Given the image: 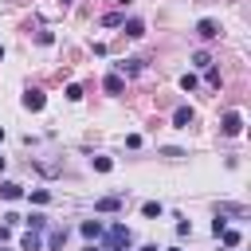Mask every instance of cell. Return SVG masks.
<instances>
[{"mask_svg": "<svg viewBox=\"0 0 251 251\" xmlns=\"http://www.w3.org/2000/svg\"><path fill=\"white\" fill-rule=\"evenodd\" d=\"M129 239H133V231H129L126 224H110V231H106V247H102V251H126Z\"/></svg>", "mask_w": 251, "mask_h": 251, "instance_id": "6da1fadb", "label": "cell"}, {"mask_svg": "<svg viewBox=\"0 0 251 251\" xmlns=\"http://www.w3.org/2000/svg\"><path fill=\"white\" fill-rule=\"evenodd\" d=\"M220 129H224L227 137H235V133L243 129V114H239V110H227V114H224V122H220Z\"/></svg>", "mask_w": 251, "mask_h": 251, "instance_id": "7a4b0ae2", "label": "cell"}, {"mask_svg": "<svg viewBox=\"0 0 251 251\" xmlns=\"http://www.w3.org/2000/svg\"><path fill=\"white\" fill-rule=\"evenodd\" d=\"M192 118H196V114H192L188 106H176V110H173V126H176V129H188Z\"/></svg>", "mask_w": 251, "mask_h": 251, "instance_id": "3957f363", "label": "cell"}, {"mask_svg": "<svg viewBox=\"0 0 251 251\" xmlns=\"http://www.w3.org/2000/svg\"><path fill=\"white\" fill-rule=\"evenodd\" d=\"M196 35H200V39H216V35H220V24H216V20H200V24H196Z\"/></svg>", "mask_w": 251, "mask_h": 251, "instance_id": "277c9868", "label": "cell"}, {"mask_svg": "<svg viewBox=\"0 0 251 251\" xmlns=\"http://www.w3.org/2000/svg\"><path fill=\"white\" fill-rule=\"evenodd\" d=\"M122 208V196H102V200H94V212H118Z\"/></svg>", "mask_w": 251, "mask_h": 251, "instance_id": "5b68a950", "label": "cell"}, {"mask_svg": "<svg viewBox=\"0 0 251 251\" xmlns=\"http://www.w3.org/2000/svg\"><path fill=\"white\" fill-rule=\"evenodd\" d=\"M20 251H43V239H39V231H27V235L20 239Z\"/></svg>", "mask_w": 251, "mask_h": 251, "instance_id": "8992f818", "label": "cell"}, {"mask_svg": "<svg viewBox=\"0 0 251 251\" xmlns=\"http://www.w3.org/2000/svg\"><path fill=\"white\" fill-rule=\"evenodd\" d=\"M102 86H106V94H122V90H126L122 75H106V82H102Z\"/></svg>", "mask_w": 251, "mask_h": 251, "instance_id": "52a82bcc", "label": "cell"}, {"mask_svg": "<svg viewBox=\"0 0 251 251\" xmlns=\"http://www.w3.org/2000/svg\"><path fill=\"white\" fill-rule=\"evenodd\" d=\"M43 102H47V98H43L39 90H27V94H24V106H27V110H43Z\"/></svg>", "mask_w": 251, "mask_h": 251, "instance_id": "ba28073f", "label": "cell"}, {"mask_svg": "<svg viewBox=\"0 0 251 251\" xmlns=\"http://www.w3.org/2000/svg\"><path fill=\"white\" fill-rule=\"evenodd\" d=\"M0 196H4V200H20V196H24V188H20V184H12V180H4V184H0Z\"/></svg>", "mask_w": 251, "mask_h": 251, "instance_id": "9c48e42d", "label": "cell"}, {"mask_svg": "<svg viewBox=\"0 0 251 251\" xmlns=\"http://www.w3.org/2000/svg\"><path fill=\"white\" fill-rule=\"evenodd\" d=\"M122 24H126V35H133V39L145 35V24H141V20H122Z\"/></svg>", "mask_w": 251, "mask_h": 251, "instance_id": "30bf717a", "label": "cell"}, {"mask_svg": "<svg viewBox=\"0 0 251 251\" xmlns=\"http://www.w3.org/2000/svg\"><path fill=\"white\" fill-rule=\"evenodd\" d=\"M82 235H86V239H102V224H98V220H86V224H82Z\"/></svg>", "mask_w": 251, "mask_h": 251, "instance_id": "8fae6325", "label": "cell"}, {"mask_svg": "<svg viewBox=\"0 0 251 251\" xmlns=\"http://www.w3.org/2000/svg\"><path fill=\"white\" fill-rule=\"evenodd\" d=\"M118 71H122V75H137V71H141V59H122Z\"/></svg>", "mask_w": 251, "mask_h": 251, "instance_id": "7c38bea8", "label": "cell"}, {"mask_svg": "<svg viewBox=\"0 0 251 251\" xmlns=\"http://www.w3.org/2000/svg\"><path fill=\"white\" fill-rule=\"evenodd\" d=\"M27 224H31V231H43V227H47V216H43V212H31Z\"/></svg>", "mask_w": 251, "mask_h": 251, "instance_id": "4fadbf2b", "label": "cell"}, {"mask_svg": "<svg viewBox=\"0 0 251 251\" xmlns=\"http://www.w3.org/2000/svg\"><path fill=\"white\" fill-rule=\"evenodd\" d=\"M47 243H51V247H63V243H67V227H55V231L47 235Z\"/></svg>", "mask_w": 251, "mask_h": 251, "instance_id": "5bb4252c", "label": "cell"}, {"mask_svg": "<svg viewBox=\"0 0 251 251\" xmlns=\"http://www.w3.org/2000/svg\"><path fill=\"white\" fill-rule=\"evenodd\" d=\"M141 212H145V216H149V220H153V216H161V212H165V208H161V204H157V200H145V204H141Z\"/></svg>", "mask_w": 251, "mask_h": 251, "instance_id": "9a60e30c", "label": "cell"}, {"mask_svg": "<svg viewBox=\"0 0 251 251\" xmlns=\"http://www.w3.org/2000/svg\"><path fill=\"white\" fill-rule=\"evenodd\" d=\"M220 235H224V247H239V231H231V227H224Z\"/></svg>", "mask_w": 251, "mask_h": 251, "instance_id": "2e32d148", "label": "cell"}, {"mask_svg": "<svg viewBox=\"0 0 251 251\" xmlns=\"http://www.w3.org/2000/svg\"><path fill=\"white\" fill-rule=\"evenodd\" d=\"M192 67H212V55H208V51H196V55H192Z\"/></svg>", "mask_w": 251, "mask_h": 251, "instance_id": "e0dca14e", "label": "cell"}, {"mask_svg": "<svg viewBox=\"0 0 251 251\" xmlns=\"http://www.w3.org/2000/svg\"><path fill=\"white\" fill-rule=\"evenodd\" d=\"M94 169H98V173H110L114 161H110V157H94Z\"/></svg>", "mask_w": 251, "mask_h": 251, "instance_id": "ac0fdd59", "label": "cell"}, {"mask_svg": "<svg viewBox=\"0 0 251 251\" xmlns=\"http://www.w3.org/2000/svg\"><path fill=\"white\" fill-rule=\"evenodd\" d=\"M102 24H106V27H122V16H118V12H110V16H102Z\"/></svg>", "mask_w": 251, "mask_h": 251, "instance_id": "d6986e66", "label": "cell"}, {"mask_svg": "<svg viewBox=\"0 0 251 251\" xmlns=\"http://www.w3.org/2000/svg\"><path fill=\"white\" fill-rule=\"evenodd\" d=\"M31 200H35V204H47V200H51V192H47V188H35V192H31Z\"/></svg>", "mask_w": 251, "mask_h": 251, "instance_id": "ffe728a7", "label": "cell"}, {"mask_svg": "<svg viewBox=\"0 0 251 251\" xmlns=\"http://www.w3.org/2000/svg\"><path fill=\"white\" fill-rule=\"evenodd\" d=\"M204 71H208V86H220V71L216 67H204Z\"/></svg>", "mask_w": 251, "mask_h": 251, "instance_id": "44dd1931", "label": "cell"}, {"mask_svg": "<svg viewBox=\"0 0 251 251\" xmlns=\"http://www.w3.org/2000/svg\"><path fill=\"white\" fill-rule=\"evenodd\" d=\"M180 86L184 90H196V75H180Z\"/></svg>", "mask_w": 251, "mask_h": 251, "instance_id": "7402d4cb", "label": "cell"}, {"mask_svg": "<svg viewBox=\"0 0 251 251\" xmlns=\"http://www.w3.org/2000/svg\"><path fill=\"white\" fill-rule=\"evenodd\" d=\"M67 98H71V102H78V98H82V86H75V82H71V86H67Z\"/></svg>", "mask_w": 251, "mask_h": 251, "instance_id": "603a6c76", "label": "cell"}, {"mask_svg": "<svg viewBox=\"0 0 251 251\" xmlns=\"http://www.w3.org/2000/svg\"><path fill=\"white\" fill-rule=\"evenodd\" d=\"M141 251H157V243H149V247H141Z\"/></svg>", "mask_w": 251, "mask_h": 251, "instance_id": "cb8c5ba5", "label": "cell"}, {"mask_svg": "<svg viewBox=\"0 0 251 251\" xmlns=\"http://www.w3.org/2000/svg\"><path fill=\"white\" fill-rule=\"evenodd\" d=\"M86 251H102V247H94V243H90V247H86Z\"/></svg>", "mask_w": 251, "mask_h": 251, "instance_id": "d4e9b609", "label": "cell"}, {"mask_svg": "<svg viewBox=\"0 0 251 251\" xmlns=\"http://www.w3.org/2000/svg\"><path fill=\"white\" fill-rule=\"evenodd\" d=\"M0 59H4V47H0Z\"/></svg>", "mask_w": 251, "mask_h": 251, "instance_id": "484cf974", "label": "cell"}, {"mask_svg": "<svg viewBox=\"0 0 251 251\" xmlns=\"http://www.w3.org/2000/svg\"><path fill=\"white\" fill-rule=\"evenodd\" d=\"M169 251H180V247H169Z\"/></svg>", "mask_w": 251, "mask_h": 251, "instance_id": "4316f807", "label": "cell"}]
</instances>
